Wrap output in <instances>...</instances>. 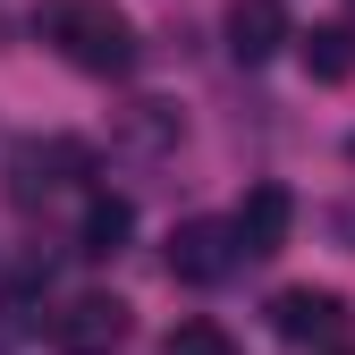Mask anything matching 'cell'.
Returning a JSON list of instances; mask_svg holds the SVG:
<instances>
[{"mask_svg": "<svg viewBox=\"0 0 355 355\" xmlns=\"http://www.w3.org/2000/svg\"><path fill=\"white\" fill-rule=\"evenodd\" d=\"M34 26H42V42H51L68 68H85V76H127V68H136V26H127L110 0H51Z\"/></svg>", "mask_w": 355, "mask_h": 355, "instance_id": "obj_1", "label": "cell"}, {"mask_svg": "<svg viewBox=\"0 0 355 355\" xmlns=\"http://www.w3.org/2000/svg\"><path fill=\"white\" fill-rule=\"evenodd\" d=\"M76 178H85V144H68V136H51V144H17V153H9V203L34 211V203L68 195Z\"/></svg>", "mask_w": 355, "mask_h": 355, "instance_id": "obj_2", "label": "cell"}, {"mask_svg": "<svg viewBox=\"0 0 355 355\" xmlns=\"http://www.w3.org/2000/svg\"><path fill=\"white\" fill-rule=\"evenodd\" d=\"M237 237H229V220H178L169 229V279H187V288H211V279H229L237 271Z\"/></svg>", "mask_w": 355, "mask_h": 355, "instance_id": "obj_3", "label": "cell"}, {"mask_svg": "<svg viewBox=\"0 0 355 355\" xmlns=\"http://www.w3.org/2000/svg\"><path fill=\"white\" fill-rule=\"evenodd\" d=\"M51 338H60V355H110L127 338V304L119 296H76V304H60Z\"/></svg>", "mask_w": 355, "mask_h": 355, "instance_id": "obj_4", "label": "cell"}, {"mask_svg": "<svg viewBox=\"0 0 355 355\" xmlns=\"http://www.w3.org/2000/svg\"><path fill=\"white\" fill-rule=\"evenodd\" d=\"M288 229H296V195H288V187H271V178H262V187L245 195V211L229 220L237 254H279V245H288Z\"/></svg>", "mask_w": 355, "mask_h": 355, "instance_id": "obj_5", "label": "cell"}, {"mask_svg": "<svg viewBox=\"0 0 355 355\" xmlns=\"http://www.w3.org/2000/svg\"><path fill=\"white\" fill-rule=\"evenodd\" d=\"M288 42V0H229V51L254 68Z\"/></svg>", "mask_w": 355, "mask_h": 355, "instance_id": "obj_6", "label": "cell"}, {"mask_svg": "<svg viewBox=\"0 0 355 355\" xmlns=\"http://www.w3.org/2000/svg\"><path fill=\"white\" fill-rule=\"evenodd\" d=\"M271 330L279 338H330L338 330V296L330 288H279L271 296Z\"/></svg>", "mask_w": 355, "mask_h": 355, "instance_id": "obj_7", "label": "cell"}, {"mask_svg": "<svg viewBox=\"0 0 355 355\" xmlns=\"http://www.w3.org/2000/svg\"><path fill=\"white\" fill-rule=\"evenodd\" d=\"M296 42V60L313 85H347L355 76V26H313V34H288Z\"/></svg>", "mask_w": 355, "mask_h": 355, "instance_id": "obj_8", "label": "cell"}, {"mask_svg": "<svg viewBox=\"0 0 355 355\" xmlns=\"http://www.w3.org/2000/svg\"><path fill=\"white\" fill-rule=\"evenodd\" d=\"M127 229H136V211H127V195H94V203H85V220H76V254L110 262V254L127 245Z\"/></svg>", "mask_w": 355, "mask_h": 355, "instance_id": "obj_9", "label": "cell"}, {"mask_svg": "<svg viewBox=\"0 0 355 355\" xmlns=\"http://www.w3.org/2000/svg\"><path fill=\"white\" fill-rule=\"evenodd\" d=\"M119 136H127V144H144V153H169L178 136H187V119H178L169 102H127V119H119Z\"/></svg>", "mask_w": 355, "mask_h": 355, "instance_id": "obj_10", "label": "cell"}, {"mask_svg": "<svg viewBox=\"0 0 355 355\" xmlns=\"http://www.w3.org/2000/svg\"><path fill=\"white\" fill-rule=\"evenodd\" d=\"M169 355H237V338L220 330L211 313H187V322L169 330Z\"/></svg>", "mask_w": 355, "mask_h": 355, "instance_id": "obj_11", "label": "cell"}, {"mask_svg": "<svg viewBox=\"0 0 355 355\" xmlns=\"http://www.w3.org/2000/svg\"><path fill=\"white\" fill-rule=\"evenodd\" d=\"M338 237H355V203H347V211H338Z\"/></svg>", "mask_w": 355, "mask_h": 355, "instance_id": "obj_12", "label": "cell"}, {"mask_svg": "<svg viewBox=\"0 0 355 355\" xmlns=\"http://www.w3.org/2000/svg\"><path fill=\"white\" fill-rule=\"evenodd\" d=\"M0 355H9V338H0Z\"/></svg>", "mask_w": 355, "mask_h": 355, "instance_id": "obj_13", "label": "cell"}]
</instances>
